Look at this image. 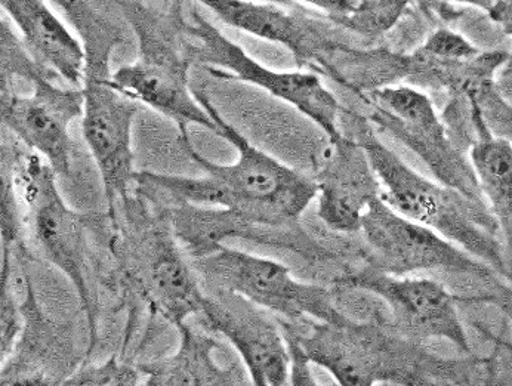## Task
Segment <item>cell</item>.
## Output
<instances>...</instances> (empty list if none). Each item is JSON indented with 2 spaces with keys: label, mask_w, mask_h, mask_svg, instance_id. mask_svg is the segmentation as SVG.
Here are the masks:
<instances>
[{
  "label": "cell",
  "mask_w": 512,
  "mask_h": 386,
  "mask_svg": "<svg viewBox=\"0 0 512 386\" xmlns=\"http://www.w3.org/2000/svg\"><path fill=\"white\" fill-rule=\"evenodd\" d=\"M57 174L39 154L18 157L17 179L27 203V224L46 262L72 283L89 327V352L98 339V307L89 284L88 216L73 211L61 196Z\"/></svg>",
  "instance_id": "ba28073f"
},
{
  "label": "cell",
  "mask_w": 512,
  "mask_h": 386,
  "mask_svg": "<svg viewBox=\"0 0 512 386\" xmlns=\"http://www.w3.org/2000/svg\"><path fill=\"white\" fill-rule=\"evenodd\" d=\"M499 305H501L502 310L508 314L512 318V293L504 292L498 298Z\"/></svg>",
  "instance_id": "83f0119b"
},
{
  "label": "cell",
  "mask_w": 512,
  "mask_h": 386,
  "mask_svg": "<svg viewBox=\"0 0 512 386\" xmlns=\"http://www.w3.org/2000/svg\"><path fill=\"white\" fill-rule=\"evenodd\" d=\"M6 17L20 30L37 64L74 88L85 77V46L64 26L45 0H0Z\"/></svg>",
  "instance_id": "d6986e66"
},
{
  "label": "cell",
  "mask_w": 512,
  "mask_h": 386,
  "mask_svg": "<svg viewBox=\"0 0 512 386\" xmlns=\"http://www.w3.org/2000/svg\"><path fill=\"white\" fill-rule=\"evenodd\" d=\"M193 92L214 119L215 135L236 148V162L228 165L214 162L194 148L191 138H180L191 162L205 175L190 178L137 171L135 193L156 208L194 205L230 209L254 225L262 234L264 245L308 252L311 245L299 228V219L316 200V179L256 147L221 116L205 92Z\"/></svg>",
  "instance_id": "6da1fadb"
},
{
  "label": "cell",
  "mask_w": 512,
  "mask_h": 386,
  "mask_svg": "<svg viewBox=\"0 0 512 386\" xmlns=\"http://www.w3.org/2000/svg\"><path fill=\"white\" fill-rule=\"evenodd\" d=\"M362 98L370 108V123L416 154L434 179L484 202L470 157L452 140L434 101L421 88L394 83L366 92Z\"/></svg>",
  "instance_id": "30bf717a"
},
{
  "label": "cell",
  "mask_w": 512,
  "mask_h": 386,
  "mask_svg": "<svg viewBox=\"0 0 512 386\" xmlns=\"http://www.w3.org/2000/svg\"><path fill=\"white\" fill-rule=\"evenodd\" d=\"M57 77L40 74L32 82L33 92L21 95L12 86H0L2 126L18 141L49 163L55 174L72 171L73 141L70 125L83 116L82 88H63Z\"/></svg>",
  "instance_id": "5bb4252c"
},
{
  "label": "cell",
  "mask_w": 512,
  "mask_h": 386,
  "mask_svg": "<svg viewBox=\"0 0 512 386\" xmlns=\"http://www.w3.org/2000/svg\"><path fill=\"white\" fill-rule=\"evenodd\" d=\"M487 17L501 29L505 36L512 39V0H498L487 12Z\"/></svg>",
  "instance_id": "484cf974"
},
{
  "label": "cell",
  "mask_w": 512,
  "mask_h": 386,
  "mask_svg": "<svg viewBox=\"0 0 512 386\" xmlns=\"http://www.w3.org/2000/svg\"><path fill=\"white\" fill-rule=\"evenodd\" d=\"M180 347L174 354L138 364L147 386L252 385L245 367L222 366L218 352L224 344L211 330L197 329L188 321L178 324Z\"/></svg>",
  "instance_id": "ac0fdd59"
},
{
  "label": "cell",
  "mask_w": 512,
  "mask_h": 386,
  "mask_svg": "<svg viewBox=\"0 0 512 386\" xmlns=\"http://www.w3.org/2000/svg\"><path fill=\"white\" fill-rule=\"evenodd\" d=\"M218 20L228 27L248 35L285 46L299 66H313L326 73L336 52L328 39L291 12L283 11L276 3L251 0H199Z\"/></svg>",
  "instance_id": "2e32d148"
},
{
  "label": "cell",
  "mask_w": 512,
  "mask_h": 386,
  "mask_svg": "<svg viewBox=\"0 0 512 386\" xmlns=\"http://www.w3.org/2000/svg\"><path fill=\"white\" fill-rule=\"evenodd\" d=\"M0 274V358L3 363L14 352L24 329L21 298H18L15 289L12 258L8 252H2Z\"/></svg>",
  "instance_id": "7402d4cb"
},
{
  "label": "cell",
  "mask_w": 512,
  "mask_h": 386,
  "mask_svg": "<svg viewBox=\"0 0 512 386\" xmlns=\"http://www.w3.org/2000/svg\"><path fill=\"white\" fill-rule=\"evenodd\" d=\"M21 287L24 329L14 352L2 363L0 384L54 386L46 367L49 366L57 373L60 385V382L67 378V373L63 369L69 366L72 358L69 350L72 345H67V333L64 330L61 332L60 327L49 320L40 308L27 264L24 265ZM70 367L74 370L72 364Z\"/></svg>",
  "instance_id": "e0dca14e"
},
{
  "label": "cell",
  "mask_w": 512,
  "mask_h": 386,
  "mask_svg": "<svg viewBox=\"0 0 512 386\" xmlns=\"http://www.w3.org/2000/svg\"><path fill=\"white\" fill-rule=\"evenodd\" d=\"M359 233L372 253L369 264L385 273L415 276L444 271L478 280L498 274L437 231L397 212L381 197L367 206Z\"/></svg>",
  "instance_id": "8fae6325"
},
{
  "label": "cell",
  "mask_w": 512,
  "mask_h": 386,
  "mask_svg": "<svg viewBox=\"0 0 512 386\" xmlns=\"http://www.w3.org/2000/svg\"><path fill=\"white\" fill-rule=\"evenodd\" d=\"M436 2L456 3V5L473 6L481 11L489 12L498 0H436Z\"/></svg>",
  "instance_id": "4316f807"
},
{
  "label": "cell",
  "mask_w": 512,
  "mask_h": 386,
  "mask_svg": "<svg viewBox=\"0 0 512 386\" xmlns=\"http://www.w3.org/2000/svg\"><path fill=\"white\" fill-rule=\"evenodd\" d=\"M279 323L285 338L342 386L474 385L483 379L481 358H440L382 321Z\"/></svg>",
  "instance_id": "7a4b0ae2"
},
{
  "label": "cell",
  "mask_w": 512,
  "mask_h": 386,
  "mask_svg": "<svg viewBox=\"0 0 512 386\" xmlns=\"http://www.w3.org/2000/svg\"><path fill=\"white\" fill-rule=\"evenodd\" d=\"M144 378L138 364L125 363L117 355L101 364L83 363L58 386H138Z\"/></svg>",
  "instance_id": "603a6c76"
},
{
  "label": "cell",
  "mask_w": 512,
  "mask_h": 386,
  "mask_svg": "<svg viewBox=\"0 0 512 386\" xmlns=\"http://www.w3.org/2000/svg\"><path fill=\"white\" fill-rule=\"evenodd\" d=\"M341 287L365 290L385 307L387 324L415 339H444L471 354L470 339L458 311V298L443 283L428 277L396 276L367 265L338 281Z\"/></svg>",
  "instance_id": "7c38bea8"
},
{
  "label": "cell",
  "mask_w": 512,
  "mask_h": 386,
  "mask_svg": "<svg viewBox=\"0 0 512 386\" xmlns=\"http://www.w3.org/2000/svg\"><path fill=\"white\" fill-rule=\"evenodd\" d=\"M205 289L199 324L237 351L256 386L289 385V352L279 318L236 293Z\"/></svg>",
  "instance_id": "4fadbf2b"
},
{
  "label": "cell",
  "mask_w": 512,
  "mask_h": 386,
  "mask_svg": "<svg viewBox=\"0 0 512 386\" xmlns=\"http://www.w3.org/2000/svg\"><path fill=\"white\" fill-rule=\"evenodd\" d=\"M113 211L122 212L125 221L111 219L119 230L116 250L123 274L132 287L172 326L196 317L205 289L191 261L185 259L168 213L160 208L151 211L150 203L138 194L116 203L109 212Z\"/></svg>",
  "instance_id": "5b68a950"
},
{
  "label": "cell",
  "mask_w": 512,
  "mask_h": 386,
  "mask_svg": "<svg viewBox=\"0 0 512 386\" xmlns=\"http://www.w3.org/2000/svg\"><path fill=\"white\" fill-rule=\"evenodd\" d=\"M344 114L353 131L351 137L363 145L378 176L381 199L507 277L498 225L486 203L422 175L382 142L369 119L345 110Z\"/></svg>",
  "instance_id": "3957f363"
},
{
  "label": "cell",
  "mask_w": 512,
  "mask_h": 386,
  "mask_svg": "<svg viewBox=\"0 0 512 386\" xmlns=\"http://www.w3.org/2000/svg\"><path fill=\"white\" fill-rule=\"evenodd\" d=\"M57 2L66 9L85 46L82 132L103 179L111 211L135 190L132 126L143 104L126 97L111 83L110 57L119 35L80 0Z\"/></svg>",
  "instance_id": "277c9868"
},
{
  "label": "cell",
  "mask_w": 512,
  "mask_h": 386,
  "mask_svg": "<svg viewBox=\"0 0 512 386\" xmlns=\"http://www.w3.org/2000/svg\"><path fill=\"white\" fill-rule=\"evenodd\" d=\"M123 11L137 33L140 57L111 74L114 88L172 120L180 138H190L194 125L217 134L214 119L190 89L188 73L194 63L178 18L168 27L140 3H123Z\"/></svg>",
  "instance_id": "8992f818"
},
{
  "label": "cell",
  "mask_w": 512,
  "mask_h": 386,
  "mask_svg": "<svg viewBox=\"0 0 512 386\" xmlns=\"http://www.w3.org/2000/svg\"><path fill=\"white\" fill-rule=\"evenodd\" d=\"M416 51L434 60L465 61L477 57L481 49L461 33L440 27L434 30Z\"/></svg>",
  "instance_id": "cb8c5ba5"
},
{
  "label": "cell",
  "mask_w": 512,
  "mask_h": 386,
  "mask_svg": "<svg viewBox=\"0 0 512 386\" xmlns=\"http://www.w3.org/2000/svg\"><path fill=\"white\" fill-rule=\"evenodd\" d=\"M206 289L236 293L289 321H341L347 314L336 304L335 293L320 284L295 279L282 262L221 245L190 258Z\"/></svg>",
  "instance_id": "9c48e42d"
},
{
  "label": "cell",
  "mask_w": 512,
  "mask_h": 386,
  "mask_svg": "<svg viewBox=\"0 0 512 386\" xmlns=\"http://www.w3.org/2000/svg\"><path fill=\"white\" fill-rule=\"evenodd\" d=\"M178 26L187 37V51L193 63L206 67L218 79L249 83L271 97L283 101L307 117L328 140H336L341 128L344 107L338 98L323 85L314 71H279L270 69L252 58L242 46L222 35L197 11L188 20L177 14Z\"/></svg>",
  "instance_id": "52a82bcc"
},
{
  "label": "cell",
  "mask_w": 512,
  "mask_h": 386,
  "mask_svg": "<svg viewBox=\"0 0 512 386\" xmlns=\"http://www.w3.org/2000/svg\"><path fill=\"white\" fill-rule=\"evenodd\" d=\"M268 2H276V0H268Z\"/></svg>",
  "instance_id": "f1b7e54d"
},
{
  "label": "cell",
  "mask_w": 512,
  "mask_h": 386,
  "mask_svg": "<svg viewBox=\"0 0 512 386\" xmlns=\"http://www.w3.org/2000/svg\"><path fill=\"white\" fill-rule=\"evenodd\" d=\"M314 179L320 221L335 233H359L367 206L381 197V184L363 145L345 132L328 140Z\"/></svg>",
  "instance_id": "9a60e30c"
},
{
  "label": "cell",
  "mask_w": 512,
  "mask_h": 386,
  "mask_svg": "<svg viewBox=\"0 0 512 386\" xmlns=\"http://www.w3.org/2000/svg\"><path fill=\"white\" fill-rule=\"evenodd\" d=\"M410 0H360L357 8L339 26L366 37L378 39L387 35L409 8Z\"/></svg>",
  "instance_id": "44dd1931"
},
{
  "label": "cell",
  "mask_w": 512,
  "mask_h": 386,
  "mask_svg": "<svg viewBox=\"0 0 512 386\" xmlns=\"http://www.w3.org/2000/svg\"><path fill=\"white\" fill-rule=\"evenodd\" d=\"M325 12L335 23L344 20L359 5L360 0H299Z\"/></svg>",
  "instance_id": "d4e9b609"
},
{
  "label": "cell",
  "mask_w": 512,
  "mask_h": 386,
  "mask_svg": "<svg viewBox=\"0 0 512 386\" xmlns=\"http://www.w3.org/2000/svg\"><path fill=\"white\" fill-rule=\"evenodd\" d=\"M468 104L474 131L468 157L484 202L498 225L507 279L512 281V141L490 129L477 101Z\"/></svg>",
  "instance_id": "ffe728a7"
}]
</instances>
